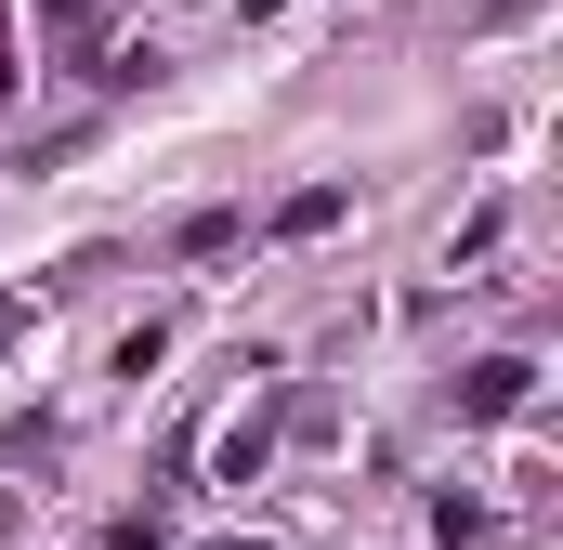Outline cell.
I'll return each instance as SVG.
<instances>
[{
	"instance_id": "obj_1",
	"label": "cell",
	"mask_w": 563,
	"mask_h": 550,
	"mask_svg": "<svg viewBox=\"0 0 563 550\" xmlns=\"http://www.w3.org/2000/svg\"><path fill=\"white\" fill-rule=\"evenodd\" d=\"M525 407V367H511V354H498V367H472V419H511Z\"/></svg>"
},
{
	"instance_id": "obj_2",
	"label": "cell",
	"mask_w": 563,
	"mask_h": 550,
	"mask_svg": "<svg viewBox=\"0 0 563 550\" xmlns=\"http://www.w3.org/2000/svg\"><path fill=\"white\" fill-rule=\"evenodd\" d=\"M40 13H53V26H66V40H79V26H92V0H40Z\"/></svg>"
}]
</instances>
